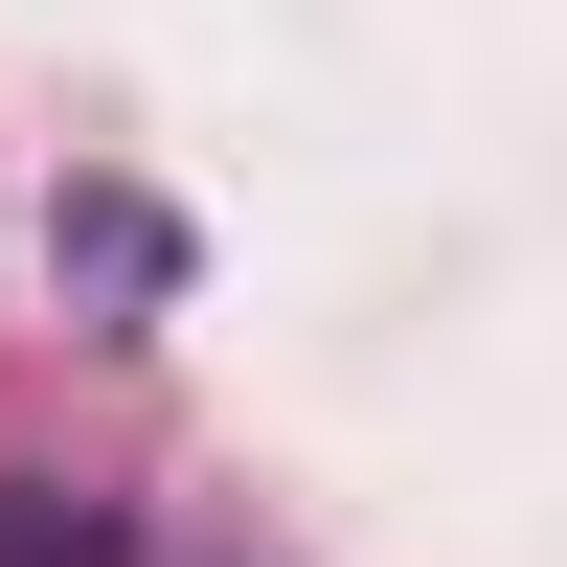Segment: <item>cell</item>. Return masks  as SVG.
I'll return each instance as SVG.
<instances>
[]
</instances>
